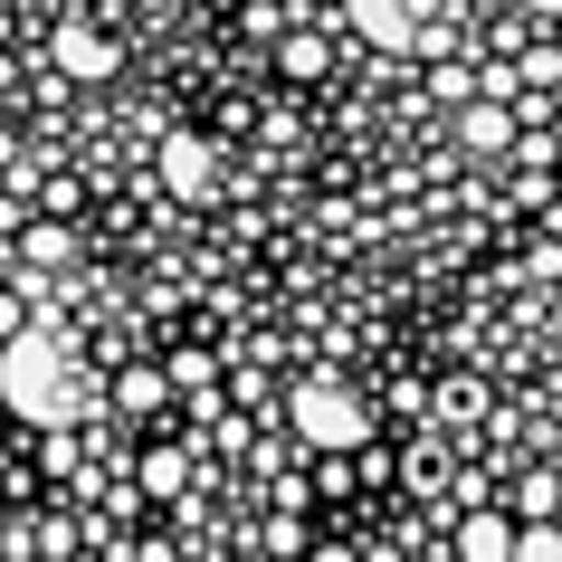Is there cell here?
Here are the masks:
<instances>
[{"label": "cell", "mask_w": 562, "mask_h": 562, "mask_svg": "<svg viewBox=\"0 0 562 562\" xmlns=\"http://www.w3.org/2000/svg\"><path fill=\"white\" fill-rule=\"evenodd\" d=\"M0 401L20 419H38V429H58L67 411V362H58V325H20L10 344H0Z\"/></svg>", "instance_id": "obj_1"}, {"label": "cell", "mask_w": 562, "mask_h": 562, "mask_svg": "<svg viewBox=\"0 0 562 562\" xmlns=\"http://www.w3.org/2000/svg\"><path fill=\"white\" fill-rule=\"evenodd\" d=\"M286 429H296L315 458H353V448H372V411H362L353 382H296V391H286Z\"/></svg>", "instance_id": "obj_2"}, {"label": "cell", "mask_w": 562, "mask_h": 562, "mask_svg": "<svg viewBox=\"0 0 562 562\" xmlns=\"http://www.w3.org/2000/svg\"><path fill=\"white\" fill-rule=\"evenodd\" d=\"M153 172H162L172 201H210V191H220V153H210V134H162Z\"/></svg>", "instance_id": "obj_3"}, {"label": "cell", "mask_w": 562, "mask_h": 562, "mask_svg": "<svg viewBox=\"0 0 562 562\" xmlns=\"http://www.w3.org/2000/svg\"><path fill=\"white\" fill-rule=\"evenodd\" d=\"M448 562H515V515L505 505H468L448 533Z\"/></svg>", "instance_id": "obj_4"}, {"label": "cell", "mask_w": 562, "mask_h": 562, "mask_svg": "<svg viewBox=\"0 0 562 562\" xmlns=\"http://www.w3.org/2000/svg\"><path fill=\"white\" fill-rule=\"evenodd\" d=\"M115 38H95V30H58V77H77V87H105L115 77Z\"/></svg>", "instance_id": "obj_5"}, {"label": "cell", "mask_w": 562, "mask_h": 562, "mask_svg": "<svg viewBox=\"0 0 562 562\" xmlns=\"http://www.w3.org/2000/svg\"><path fill=\"white\" fill-rule=\"evenodd\" d=\"M353 30L372 48H419V10L411 0H353Z\"/></svg>", "instance_id": "obj_6"}, {"label": "cell", "mask_w": 562, "mask_h": 562, "mask_svg": "<svg viewBox=\"0 0 562 562\" xmlns=\"http://www.w3.org/2000/svg\"><path fill=\"white\" fill-rule=\"evenodd\" d=\"M277 77H286V87L334 77V38H325V30H286V38H277Z\"/></svg>", "instance_id": "obj_7"}, {"label": "cell", "mask_w": 562, "mask_h": 562, "mask_svg": "<svg viewBox=\"0 0 562 562\" xmlns=\"http://www.w3.org/2000/svg\"><path fill=\"white\" fill-rule=\"evenodd\" d=\"M458 144L468 153H515V105H496V95L458 105Z\"/></svg>", "instance_id": "obj_8"}, {"label": "cell", "mask_w": 562, "mask_h": 562, "mask_svg": "<svg viewBox=\"0 0 562 562\" xmlns=\"http://www.w3.org/2000/svg\"><path fill=\"white\" fill-rule=\"evenodd\" d=\"M553 505H562V468H525L505 486V515L515 525H553Z\"/></svg>", "instance_id": "obj_9"}, {"label": "cell", "mask_w": 562, "mask_h": 562, "mask_svg": "<svg viewBox=\"0 0 562 562\" xmlns=\"http://www.w3.org/2000/svg\"><path fill=\"white\" fill-rule=\"evenodd\" d=\"M162 401H172V372H153V362H134V372L115 382V411H124V419H153Z\"/></svg>", "instance_id": "obj_10"}, {"label": "cell", "mask_w": 562, "mask_h": 562, "mask_svg": "<svg viewBox=\"0 0 562 562\" xmlns=\"http://www.w3.org/2000/svg\"><path fill=\"white\" fill-rule=\"evenodd\" d=\"M134 486H144V496H181V486H191V458H181V448H144V458H134Z\"/></svg>", "instance_id": "obj_11"}, {"label": "cell", "mask_w": 562, "mask_h": 562, "mask_svg": "<svg viewBox=\"0 0 562 562\" xmlns=\"http://www.w3.org/2000/svg\"><path fill=\"white\" fill-rule=\"evenodd\" d=\"M20 258L30 267H67L77 258V229H67V220H30V229H20Z\"/></svg>", "instance_id": "obj_12"}, {"label": "cell", "mask_w": 562, "mask_h": 562, "mask_svg": "<svg viewBox=\"0 0 562 562\" xmlns=\"http://www.w3.org/2000/svg\"><path fill=\"white\" fill-rule=\"evenodd\" d=\"M476 411H486V382H468V372H448V382H439V419H448V429H468Z\"/></svg>", "instance_id": "obj_13"}, {"label": "cell", "mask_w": 562, "mask_h": 562, "mask_svg": "<svg viewBox=\"0 0 562 562\" xmlns=\"http://www.w3.org/2000/svg\"><path fill=\"white\" fill-rule=\"evenodd\" d=\"M429 95H439L448 115H458V105H476V67H468V58H448V67H429Z\"/></svg>", "instance_id": "obj_14"}, {"label": "cell", "mask_w": 562, "mask_h": 562, "mask_svg": "<svg viewBox=\"0 0 562 562\" xmlns=\"http://www.w3.org/2000/svg\"><path fill=\"white\" fill-rule=\"evenodd\" d=\"M515 562H562V525H515Z\"/></svg>", "instance_id": "obj_15"}, {"label": "cell", "mask_w": 562, "mask_h": 562, "mask_svg": "<svg viewBox=\"0 0 562 562\" xmlns=\"http://www.w3.org/2000/svg\"><path fill=\"white\" fill-rule=\"evenodd\" d=\"M162 372H172V391H201V382H210V353H172Z\"/></svg>", "instance_id": "obj_16"}, {"label": "cell", "mask_w": 562, "mask_h": 562, "mask_svg": "<svg viewBox=\"0 0 562 562\" xmlns=\"http://www.w3.org/2000/svg\"><path fill=\"white\" fill-rule=\"evenodd\" d=\"M315 486L325 496H353V458H315Z\"/></svg>", "instance_id": "obj_17"}, {"label": "cell", "mask_w": 562, "mask_h": 562, "mask_svg": "<svg viewBox=\"0 0 562 562\" xmlns=\"http://www.w3.org/2000/svg\"><path fill=\"white\" fill-rule=\"evenodd\" d=\"M20 325H30V296H10V286H0V344H10Z\"/></svg>", "instance_id": "obj_18"}, {"label": "cell", "mask_w": 562, "mask_h": 562, "mask_svg": "<svg viewBox=\"0 0 562 562\" xmlns=\"http://www.w3.org/2000/svg\"><path fill=\"white\" fill-rule=\"evenodd\" d=\"M305 562H362V543H305Z\"/></svg>", "instance_id": "obj_19"}, {"label": "cell", "mask_w": 562, "mask_h": 562, "mask_svg": "<svg viewBox=\"0 0 562 562\" xmlns=\"http://www.w3.org/2000/svg\"><path fill=\"white\" fill-rule=\"evenodd\" d=\"M525 10H533V20H562V0H525Z\"/></svg>", "instance_id": "obj_20"}, {"label": "cell", "mask_w": 562, "mask_h": 562, "mask_svg": "<svg viewBox=\"0 0 562 562\" xmlns=\"http://www.w3.org/2000/svg\"><path fill=\"white\" fill-rule=\"evenodd\" d=\"M553 525H562V505H553Z\"/></svg>", "instance_id": "obj_21"}, {"label": "cell", "mask_w": 562, "mask_h": 562, "mask_svg": "<svg viewBox=\"0 0 562 562\" xmlns=\"http://www.w3.org/2000/svg\"><path fill=\"white\" fill-rule=\"evenodd\" d=\"M429 562H448V553H429Z\"/></svg>", "instance_id": "obj_22"}]
</instances>
